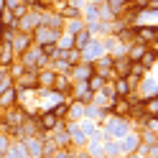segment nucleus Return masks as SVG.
Returning a JSON list of instances; mask_svg holds the SVG:
<instances>
[{"instance_id":"obj_21","label":"nucleus","mask_w":158,"mask_h":158,"mask_svg":"<svg viewBox=\"0 0 158 158\" xmlns=\"http://www.w3.org/2000/svg\"><path fill=\"white\" fill-rule=\"evenodd\" d=\"M0 26H8V28H13V31H18V18L8 10V8H0Z\"/></svg>"},{"instance_id":"obj_13","label":"nucleus","mask_w":158,"mask_h":158,"mask_svg":"<svg viewBox=\"0 0 158 158\" xmlns=\"http://www.w3.org/2000/svg\"><path fill=\"white\" fill-rule=\"evenodd\" d=\"M127 72H130V59L125 54L112 56V77H127Z\"/></svg>"},{"instance_id":"obj_12","label":"nucleus","mask_w":158,"mask_h":158,"mask_svg":"<svg viewBox=\"0 0 158 158\" xmlns=\"http://www.w3.org/2000/svg\"><path fill=\"white\" fill-rule=\"evenodd\" d=\"M48 138H51V140L56 143V148H72V140H69V133H66V127H64L61 123H59V125L54 127V130H51V135H48Z\"/></svg>"},{"instance_id":"obj_1","label":"nucleus","mask_w":158,"mask_h":158,"mask_svg":"<svg viewBox=\"0 0 158 158\" xmlns=\"http://www.w3.org/2000/svg\"><path fill=\"white\" fill-rule=\"evenodd\" d=\"M130 133V125H127L125 117H112V120H105V135L112 138V140H120Z\"/></svg>"},{"instance_id":"obj_32","label":"nucleus","mask_w":158,"mask_h":158,"mask_svg":"<svg viewBox=\"0 0 158 158\" xmlns=\"http://www.w3.org/2000/svg\"><path fill=\"white\" fill-rule=\"evenodd\" d=\"M8 145H10V138H8L5 133H0V158L5 156V151H8Z\"/></svg>"},{"instance_id":"obj_2","label":"nucleus","mask_w":158,"mask_h":158,"mask_svg":"<svg viewBox=\"0 0 158 158\" xmlns=\"http://www.w3.org/2000/svg\"><path fill=\"white\" fill-rule=\"evenodd\" d=\"M36 74H38V69H26L23 74H18V77L13 79V87H15L18 92L38 89V79H36Z\"/></svg>"},{"instance_id":"obj_36","label":"nucleus","mask_w":158,"mask_h":158,"mask_svg":"<svg viewBox=\"0 0 158 158\" xmlns=\"http://www.w3.org/2000/svg\"><path fill=\"white\" fill-rule=\"evenodd\" d=\"M102 158H112V156H102Z\"/></svg>"},{"instance_id":"obj_8","label":"nucleus","mask_w":158,"mask_h":158,"mask_svg":"<svg viewBox=\"0 0 158 158\" xmlns=\"http://www.w3.org/2000/svg\"><path fill=\"white\" fill-rule=\"evenodd\" d=\"M133 31H135V41L138 44H145V46L156 44V38H158L156 26H133Z\"/></svg>"},{"instance_id":"obj_30","label":"nucleus","mask_w":158,"mask_h":158,"mask_svg":"<svg viewBox=\"0 0 158 158\" xmlns=\"http://www.w3.org/2000/svg\"><path fill=\"white\" fill-rule=\"evenodd\" d=\"M127 74H133V77H138V79H143L145 74H148V69L140 64V61H130V72Z\"/></svg>"},{"instance_id":"obj_16","label":"nucleus","mask_w":158,"mask_h":158,"mask_svg":"<svg viewBox=\"0 0 158 158\" xmlns=\"http://www.w3.org/2000/svg\"><path fill=\"white\" fill-rule=\"evenodd\" d=\"M13 105H18V89L15 87H8L5 92H0V110H8Z\"/></svg>"},{"instance_id":"obj_17","label":"nucleus","mask_w":158,"mask_h":158,"mask_svg":"<svg viewBox=\"0 0 158 158\" xmlns=\"http://www.w3.org/2000/svg\"><path fill=\"white\" fill-rule=\"evenodd\" d=\"M69 89H72V79H69L66 74H56L54 84H51V92H59V94H69Z\"/></svg>"},{"instance_id":"obj_19","label":"nucleus","mask_w":158,"mask_h":158,"mask_svg":"<svg viewBox=\"0 0 158 158\" xmlns=\"http://www.w3.org/2000/svg\"><path fill=\"white\" fill-rule=\"evenodd\" d=\"M112 87H115V94H117V97H127V94H133V89H130V84H127V79H125V77H115V79H112Z\"/></svg>"},{"instance_id":"obj_7","label":"nucleus","mask_w":158,"mask_h":158,"mask_svg":"<svg viewBox=\"0 0 158 158\" xmlns=\"http://www.w3.org/2000/svg\"><path fill=\"white\" fill-rule=\"evenodd\" d=\"M92 74L102 77V79H115L112 77V59L110 56H100L92 61Z\"/></svg>"},{"instance_id":"obj_23","label":"nucleus","mask_w":158,"mask_h":158,"mask_svg":"<svg viewBox=\"0 0 158 158\" xmlns=\"http://www.w3.org/2000/svg\"><path fill=\"white\" fill-rule=\"evenodd\" d=\"M125 5H127V0H105V8L112 13V18H117L123 10H125Z\"/></svg>"},{"instance_id":"obj_5","label":"nucleus","mask_w":158,"mask_h":158,"mask_svg":"<svg viewBox=\"0 0 158 158\" xmlns=\"http://www.w3.org/2000/svg\"><path fill=\"white\" fill-rule=\"evenodd\" d=\"M100 56H105V46H102V41H100V38H94V36H92V41L82 48V61L92 64L94 59H100Z\"/></svg>"},{"instance_id":"obj_14","label":"nucleus","mask_w":158,"mask_h":158,"mask_svg":"<svg viewBox=\"0 0 158 158\" xmlns=\"http://www.w3.org/2000/svg\"><path fill=\"white\" fill-rule=\"evenodd\" d=\"M59 123H61V120H59V117H56L51 110L44 112V115H38V127H41V133H51Z\"/></svg>"},{"instance_id":"obj_27","label":"nucleus","mask_w":158,"mask_h":158,"mask_svg":"<svg viewBox=\"0 0 158 158\" xmlns=\"http://www.w3.org/2000/svg\"><path fill=\"white\" fill-rule=\"evenodd\" d=\"M84 151L89 153L92 158H102V156H105V151H102V140H92V143H87V145H84Z\"/></svg>"},{"instance_id":"obj_24","label":"nucleus","mask_w":158,"mask_h":158,"mask_svg":"<svg viewBox=\"0 0 158 158\" xmlns=\"http://www.w3.org/2000/svg\"><path fill=\"white\" fill-rule=\"evenodd\" d=\"M89 41H92V36H89V31H87V28H82V31L74 33V48H79V51H82V48L89 44Z\"/></svg>"},{"instance_id":"obj_9","label":"nucleus","mask_w":158,"mask_h":158,"mask_svg":"<svg viewBox=\"0 0 158 158\" xmlns=\"http://www.w3.org/2000/svg\"><path fill=\"white\" fill-rule=\"evenodd\" d=\"M72 82H87V79L92 77V64H87V61H79L77 66L69 69V74H66Z\"/></svg>"},{"instance_id":"obj_20","label":"nucleus","mask_w":158,"mask_h":158,"mask_svg":"<svg viewBox=\"0 0 158 158\" xmlns=\"http://www.w3.org/2000/svg\"><path fill=\"white\" fill-rule=\"evenodd\" d=\"M140 105H143V115L156 117V112H158V97H156V94H153V97H143Z\"/></svg>"},{"instance_id":"obj_31","label":"nucleus","mask_w":158,"mask_h":158,"mask_svg":"<svg viewBox=\"0 0 158 158\" xmlns=\"http://www.w3.org/2000/svg\"><path fill=\"white\" fill-rule=\"evenodd\" d=\"M72 156H74L72 148H56V153H54L51 158H72Z\"/></svg>"},{"instance_id":"obj_35","label":"nucleus","mask_w":158,"mask_h":158,"mask_svg":"<svg viewBox=\"0 0 158 158\" xmlns=\"http://www.w3.org/2000/svg\"><path fill=\"white\" fill-rule=\"evenodd\" d=\"M127 158H140V153H130V156H127Z\"/></svg>"},{"instance_id":"obj_28","label":"nucleus","mask_w":158,"mask_h":158,"mask_svg":"<svg viewBox=\"0 0 158 158\" xmlns=\"http://www.w3.org/2000/svg\"><path fill=\"white\" fill-rule=\"evenodd\" d=\"M105 82H107V79H102V77L92 74L89 79H87V89H89V92L94 94V92H100V89H102V84H105Z\"/></svg>"},{"instance_id":"obj_4","label":"nucleus","mask_w":158,"mask_h":158,"mask_svg":"<svg viewBox=\"0 0 158 158\" xmlns=\"http://www.w3.org/2000/svg\"><path fill=\"white\" fill-rule=\"evenodd\" d=\"M38 26H41V13L33 10V8H28V13L23 18H18V31H23V33H33Z\"/></svg>"},{"instance_id":"obj_25","label":"nucleus","mask_w":158,"mask_h":158,"mask_svg":"<svg viewBox=\"0 0 158 158\" xmlns=\"http://www.w3.org/2000/svg\"><path fill=\"white\" fill-rule=\"evenodd\" d=\"M138 87H143V97H153L156 94V79H151L148 74L140 79V84H138Z\"/></svg>"},{"instance_id":"obj_26","label":"nucleus","mask_w":158,"mask_h":158,"mask_svg":"<svg viewBox=\"0 0 158 158\" xmlns=\"http://www.w3.org/2000/svg\"><path fill=\"white\" fill-rule=\"evenodd\" d=\"M3 158H28V156H26V151H23V145H21V143H10Z\"/></svg>"},{"instance_id":"obj_29","label":"nucleus","mask_w":158,"mask_h":158,"mask_svg":"<svg viewBox=\"0 0 158 158\" xmlns=\"http://www.w3.org/2000/svg\"><path fill=\"white\" fill-rule=\"evenodd\" d=\"M56 48H59V51L74 48V36H69V33H61V36H59V41H56Z\"/></svg>"},{"instance_id":"obj_33","label":"nucleus","mask_w":158,"mask_h":158,"mask_svg":"<svg viewBox=\"0 0 158 158\" xmlns=\"http://www.w3.org/2000/svg\"><path fill=\"white\" fill-rule=\"evenodd\" d=\"M72 158H92V156L87 153L84 148H79V151H74V156H72Z\"/></svg>"},{"instance_id":"obj_11","label":"nucleus","mask_w":158,"mask_h":158,"mask_svg":"<svg viewBox=\"0 0 158 158\" xmlns=\"http://www.w3.org/2000/svg\"><path fill=\"white\" fill-rule=\"evenodd\" d=\"M36 79H38V89L48 92V89H51V84H54V79H56V72H54L51 66H44V69H38Z\"/></svg>"},{"instance_id":"obj_18","label":"nucleus","mask_w":158,"mask_h":158,"mask_svg":"<svg viewBox=\"0 0 158 158\" xmlns=\"http://www.w3.org/2000/svg\"><path fill=\"white\" fill-rule=\"evenodd\" d=\"M148 51V46L145 44H130V46H127V51H125V56L127 59H130V61H140V59H143V54Z\"/></svg>"},{"instance_id":"obj_34","label":"nucleus","mask_w":158,"mask_h":158,"mask_svg":"<svg viewBox=\"0 0 158 158\" xmlns=\"http://www.w3.org/2000/svg\"><path fill=\"white\" fill-rule=\"evenodd\" d=\"M21 3H23V5H28V8H31V5L36 3V0H21Z\"/></svg>"},{"instance_id":"obj_10","label":"nucleus","mask_w":158,"mask_h":158,"mask_svg":"<svg viewBox=\"0 0 158 158\" xmlns=\"http://www.w3.org/2000/svg\"><path fill=\"white\" fill-rule=\"evenodd\" d=\"M140 148V133H127L125 138H120V153L130 156V153H138Z\"/></svg>"},{"instance_id":"obj_3","label":"nucleus","mask_w":158,"mask_h":158,"mask_svg":"<svg viewBox=\"0 0 158 158\" xmlns=\"http://www.w3.org/2000/svg\"><path fill=\"white\" fill-rule=\"evenodd\" d=\"M21 145L28 158H44V138H38V135L21 138Z\"/></svg>"},{"instance_id":"obj_22","label":"nucleus","mask_w":158,"mask_h":158,"mask_svg":"<svg viewBox=\"0 0 158 158\" xmlns=\"http://www.w3.org/2000/svg\"><path fill=\"white\" fill-rule=\"evenodd\" d=\"M82 28H84V18H69V21H64V33H69V36H74Z\"/></svg>"},{"instance_id":"obj_6","label":"nucleus","mask_w":158,"mask_h":158,"mask_svg":"<svg viewBox=\"0 0 158 158\" xmlns=\"http://www.w3.org/2000/svg\"><path fill=\"white\" fill-rule=\"evenodd\" d=\"M28 46H33V38L31 33H23V31H15L10 38V48H13V56H21Z\"/></svg>"},{"instance_id":"obj_15","label":"nucleus","mask_w":158,"mask_h":158,"mask_svg":"<svg viewBox=\"0 0 158 158\" xmlns=\"http://www.w3.org/2000/svg\"><path fill=\"white\" fill-rule=\"evenodd\" d=\"M66 123H79L84 117V105L82 102H69V107H66Z\"/></svg>"}]
</instances>
